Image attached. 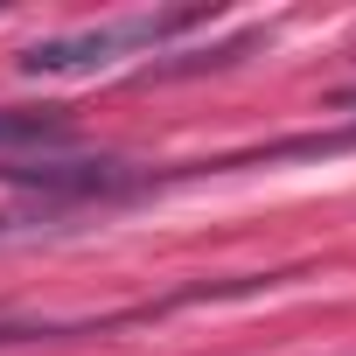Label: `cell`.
Listing matches in <instances>:
<instances>
[{"label":"cell","instance_id":"cell-3","mask_svg":"<svg viewBox=\"0 0 356 356\" xmlns=\"http://www.w3.org/2000/svg\"><path fill=\"white\" fill-rule=\"evenodd\" d=\"M8 175H22V182H42V189H70V196H98V189L119 182L105 161H56V168H8Z\"/></svg>","mask_w":356,"mask_h":356},{"label":"cell","instance_id":"cell-2","mask_svg":"<svg viewBox=\"0 0 356 356\" xmlns=\"http://www.w3.org/2000/svg\"><path fill=\"white\" fill-rule=\"evenodd\" d=\"M49 140H70L63 105H0V147H49Z\"/></svg>","mask_w":356,"mask_h":356},{"label":"cell","instance_id":"cell-1","mask_svg":"<svg viewBox=\"0 0 356 356\" xmlns=\"http://www.w3.org/2000/svg\"><path fill=\"white\" fill-rule=\"evenodd\" d=\"M196 15H140V22H112V29H84V35H56V42H35L29 56H22V70H35V77H70V70H105V63H119L126 49H140V42H161V35H175V29H189Z\"/></svg>","mask_w":356,"mask_h":356}]
</instances>
